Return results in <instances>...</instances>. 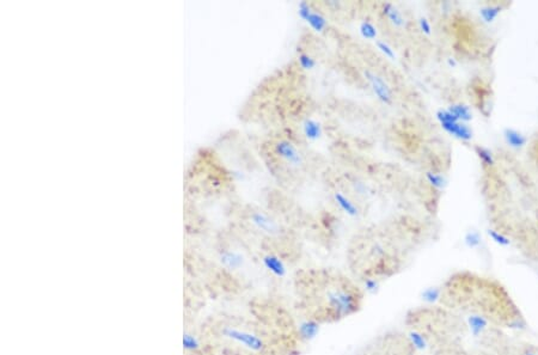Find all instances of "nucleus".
Here are the masks:
<instances>
[{
    "instance_id": "nucleus-11",
    "label": "nucleus",
    "mask_w": 538,
    "mask_h": 355,
    "mask_svg": "<svg viewBox=\"0 0 538 355\" xmlns=\"http://www.w3.org/2000/svg\"><path fill=\"white\" fill-rule=\"evenodd\" d=\"M332 197L334 201L338 203V206L340 207L341 210H344L346 214H348L350 217H358L360 214V209H359L358 204L351 199L350 196L345 195L342 191H334L332 193Z\"/></svg>"
},
{
    "instance_id": "nucleus-9",
    "label": "nucleus",
    "mask_w": 538,
    "mask_h": 355,
    "mask_svg": "<svg viewBox=\"0 0 538 355\" xmlns=\"http://www.w3.org/2000/svg\"><path fill=\"white\" fill-rule=\"evenodd\" d=\"M262 264L268 271L278 277H284L286 275V265L284 261L274 252H267L262 256Z\"/></svg>"
},
{
    "instance_id": "nucleus-1",
    "label": "nucleus",
    "mask_w": 538,
    "mask_h": 355,
    "mask_svg": "<svg viewBox=\"0 0 538 355\" xmlns=\"http://www.w3.org/2000/svg\"><path fill=\"white\" fill-rule=\"evenodd\" d=\"M233 191V176L224 164L219 153L211 147L198 149L185 168L183 200L198 204L225 199Z\"/></svg>"
},
{
    "instance_id": "nucleus-5",
    "label": "nucleus",
    "mask_w": 538,
    "mask_h": 355,
    "mask_svg": "<svg viewBox=\"0 0 538 355\" xmlns=\"http://www.w3.org/2000/svg\"><path fill=\"white\" fill-rule=\"evenodd\" d=\"M217 254L220 264L227 270L236 271L242 269L245 265L246 258L244 252L236 246H232L229 242H226L225 238L218 242Z\"/></svg>"
},
{
    "instance_id": "nucleus-27",
    "label": "nucleus",
    "mask_w": 538,
    "mask_h": 355,
    "mask_svg": "<svg viewBox=\"0 0 538 355\" xmlns=\"http://www.w3.org/2000/svg\"><path fill=\"white\" fill-rule=\"evenodd\" d=\"M524 355H538V354H536V353H532V351H526V353H525Z\"/></svg>"
},
{
    "instance_id": "nucleus-25",
    "label": "nucleus",
    "mask_w": 538,
    "mask_h": 355,
    "mask_svg": "<svg viewBox=\"0 0 538 355\" xmlns=\"http://www.w3.org/2000/svg\"><path fill=\"white\" fill-rule=\"evenodd\" d=\"M531 156L534 159V162L538 164V136L532 141V146H531Z\"/></svg>"
},
{
    "instance_id": "nucleus-19",
    "label": "nucleus",
    "mask_w": 538,
    "mask_h": 355,
    "mask_svg": "<svg viewBox=\"0 0 538 355\" xmlns=\"http://www.w3.org/2000/svg\"><path fill=\"white\" fill-rule=\"evenodd\" d=\"M441 291L439 289H435V287H431V289L425 290L422 292V299L427 303H435L437 300L440 299Z\"/></svg>"
},
{
    "instance_id": "nucleus-16",
    "label": "nucleus",
    "mask_w": 538,
    "mask_h": 355,
    "mask_svg": "<svg viewBox=\"0 0 538 355\" xmlns=\"http://www.w3.org/2000/svg\"><path fill=\"white\" fill-rule=\"evenodd\" d=\"M303 130L305 136L309 137L310 140L318 139L322 134V128L319 126V123L315 120H310V118H307L305 122L303 123Z\"/></svg>"
},
{
    "instance_id": "nucleus-7",
    "label": "nucleus",
    "mask_w": 538,
    "mask_h": 355,
    "mask_svg": "<svg viewBox=\"0 0 538 355\" xmlns=\"http://www.w3.org/2000/svg\"><path fill=\"white\" fill-rule=\"evenodd\" d=\"M364 76L368 82V84H370L371 89H372L373 94L377 96L378 100L384 104H391L393 100L392 91L391 89H390V86L387 85V83L384 81V78H382L378 73L371 71V69H365Z\"/></svg>"
},
{
    "instance_id": "nucleus-8",
    "label": "nucleus",
    "mask_w": 538,
    "mask_h": 355,
    "mask_svg": "<svg viewBox=\"0 0 538 355\" xmlns=\"http://www.w3.org/2000/svg\"><path fill=\"white\" fill-rule=\"evenodd\" d=\"M439 118L441 124L448 133L453 134L454 136L460 137V139H469L472 136V132L465 124L460 123L459 120L451 113V111H441L439 114Z\"/></svg>"
},
{
    "instance_id": "nucleus-10",
    "label": "nucleus",
    "mask_w": 538,
    "mask_h": 355,
    "mask_svg": "<svg viewBox=\"0 0 538 355\" xmlns=\"http://www.w3.org/2000/svg\"><path fill=\"white\" fill-rule=\"evenodd\" d=\"M473 91L474 100L475 103L479 105V108H485V105L489 100V96H491V86L482 79H476L473 82L472 86H470Z\"/></svg>"
},
{
    "instance_id": "nucleus-2",
    "label": "nucleus",
    "mask_w": 538,
    "mask_h": 355,
    "mask_svg": "<svg viewBox=\"0 0 538 355\" xmlns=\"http://www.w3.org/2000/svg\"><path fill=\"white\" fill-rule=\"evenodd\" d=\"M231 214L237 224L246 231L256 235L275 237L281 232L279 223L271 214L254 204H236Z\"/></svg>"
},
{
    "instance_id": "nucleus-18",
    "label": "nucleus",
    "mask_w": 538,
    "mask_h": 355,
    "mask_svg": "<svg viewBox=\"0 0 538 355\" xmlns=\"http://www.w3.org/2000/svg\"><path fill=\"white\" fill-rule=\"evenodd\" d=\"M409 340H411L413 346H414L416 349L424 350L426 346H427V342H426L425 337L418 331H412L411 334H409Z\"/></svg>"
},
{
    "instance_id": "nucleus-24",
    "label": "nucleus",
    "mask_w": 538,
    "mask_h": 355,
    "mask_svg": "<svg viewBox=\"0 0 538 355\" xmlns=\"http://www.w3.org/2000/svg\"><path fill=\"white\" fill-rule=\"evenodd\" d=\"M466 243L469 246H475L480 243V238L479 236L475 235V233H470V235H467L466 237Z\"/></svg>"
},
{
    "instance_id": "nucleus-13",
    "label": "nucleus",
    "mask_w": 538,
    "mask_h": 355,
    "mask_svg": "<svg viewBox=\"0 0 538 355\" xmlns=\"http://www.w3.org/2000/svg\"><path fill=\"white\" fill-rule=\"evenodd\" d=\"M318 331H319V324L316 321H313V319L305 321L304 323H302L299 327L300 336H302V338H304V340H312V338H315L316 335L318 334Z\"/></svg>"
},
{
    "instance_id": "nucleus-6",
    "label": "nucleus",
    "mask_w": 538,
    "mask_h": 355,
    "mask_svg": "<svg viewBox=\"0 0 538 355\" xmlns=\"http://www.w3.org/2000/svg\"><path fill=\"white\" fill-rule=\"evenodd\" d=\"M454 34H456L457 41L463 46L466 50L476 49L477 44L480 42V33L476 25L470 22V19L465 17H459L454 22Z\"/></svg>"
},
{
    "instance_id": "nucleus-14",
    "label": "nucleus",
    "mask_w": 538,
    "mask_h": 355,
    "mask_svg": "<svg viewBox=\"0 0 538 355\" xmlns=\"http://www.w3.org/2000/svg\"><path fill=\"white\" fill-rule=\"evenodd\" d=\"M467 324L474 336H479L488 325V321L481 315H472L467 317Z\"/></svg>"
},
{
    "instance_id": "nucleus-23",
    "label": "nucleus",
    "mask_w": 538,
    "mask_h": 355,
    "mask_svg": "<svg viewBox=\"0 0 538 355\" xmlns=\"http://www.w3.org/2000/svg\"><path fill=\"white\" fill-rule=\"evenodd\" d=\"M378 287H379V283H378L377 280L367 279L365 281V290H366L367 292L374 293L378 290Z\"/></svg>"
},
{
    "instance_id": "nucleus-20",
    "label": "nucleus",
    "mask_w": 538,
    "mask_h": 355,
    "mask_svg": "<svg viewBox=\"0 0 538 355\" xmlns=\"http://www.w3.org/2000/svg\"><path fill=\"white\" fill-rule=\"evenodd\" d=\"M298 62L304 69H312L316 66V60L307 53H302L298 56Z\"/></svg>"
},
{
    "instance_id": "nucleus-4",
    "label": "nucleus",
    "mask_w": 538,
    "mask_h": 355,
    "mask_svg": "<svg viewBox=\"0 0 538 355\" xmlns=\"http://www.w3.org/2000/svg\"><path fill=\"white\" fill-rule=\"evenodd\" d=\"M222 335L227 340H231L235 343L239 344L245 349L254 351V353H263L265 349V343L263 338L254 334V332L244 330V329H237L233 327H225L222 330Z\"/></svg>"
},
{
    "instance_id": "nucleus-12",
    "label": "nucleus",
    "mask_w": 538,
    "mask_h": 355,
    "mask_svg": "<svg viewBox=\"0 0 538 355\" xmlns=\"http://www.w3.org/2000/svg\"><path fill=\"white\" fill-rule=\"evenodd\" d=\"M383 14L393 27H401V25H403V17L401 12L392 4H389V3L383 4Z\"/></svg>"
},
{
    "instance_id": "nucleus-17",
    "label": "nucleus",
    "mask_w": 538,
    "mask_h": 355,
    "mask_svg": "<svg viewBox=\"0 0 538 355\" xmlns=\"http://www.w3.org/2000/svg\"><path fill=\"white\" fill-rule=\"evenodd\" d=\"M360 34L363 35L364 38H367V40H376L377 29L372 22L364 21L363 23L360 24Z\"/></svg>"
},
{
    "instance_id": "nucleus-15",
    "label": "nucleus",
    "mask_w": 538,
    "mask_h": 355,
    "mask_svg": "<svg viewBox=\"0 0 538 355\" xmlns=\"http://www.w3.org/2000/svg\"><path fill=\"white\" fill-rule=\"evenodd\" d=\"M307 23H309L310 27L315 31H317V33H322V31H324L325 29L328 28V21H326L324 16L318 11L311 12L309 19H307Z\"/></svg>"
},
{
    "instance_id": "nucleus-3",
    "label": "nucleus",
    "mask_w": 538,
    "mask_h": 355,
    "mask_svg": "<svg viewBox=\"0 0 538 355\" xmlns=\"http://www.w3.org/2000/svg\"><path fill=\"white\" fill-rule=\"evenodd\" d=\"M326 311L329 317L344 318L354 313L360 306V296L351 289L329 291L325 297Z\"/></svg>"
},
{
    "instance_id": "nucleus-22",
    "label": "nucleus",
    "mask_w": 538,
    "mask_h": 355,
    "mask_svg": "<svg viewBox=\"0 0 538 355\" xmlns=\"http://www.w3.org/2000/svg\"><path fill=\"white\" fill-rule=\"evenodd\" d=\"M376 44H377L378 49H379L380 52H382L386 57H389V59H393V57H395V53H393L392 48L390 47L389 44L385 42V41L378 40V41H376Z\"/></svg>"
},
{
    "instance_id": "nucleus-21",
    "label": "nucleus",
    "mask_w": 538,
    "mask_h": 355,
    "mask_svg": "<svg viewBox=\"0 0 538 355\" xmlns=\"http://www.w3.org/2000/svg\"><path fill=\"white\" fill-rule=\"evenodd\" d=\"M450 111L458 120H469L470 118L469 109H467L466 107H464V105H453Z\"/></svg>"
},
{
    "instance_id": "nucleus-26",
    "label": "nucleus",
    "mask_w": 538,
    "mask_h": 355,
    "mask_svg": "<svg viewBox=\"0 0 538 355\" xmlns=\"http://www.w3.org/2000/svg\"><path fill=\"white\" fill-rule=\"evenodd\" d=\"M492 237H493V239H494V241H495L496 243H499V244H502V245L508 244V241H507V239H506L505 237H502L501 235H498V233H494V232H493V233H492Z\"/></svg>"
}]
</instances>
